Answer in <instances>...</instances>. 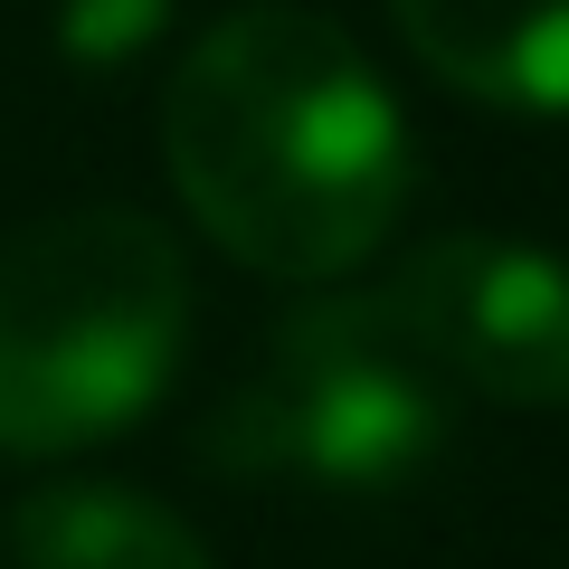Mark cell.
<instances>
[{"label":"cell","instance_id":"obj_1","mask_svg":"<svg viewBox=\"0 0 569 569\" xmlns=\"http://www.w3.org/2000/svg\"><path fill=\"white\" fill-rule=\"evenodd\" d=\"M162 152L190 219L284 284L351 276L408 200V123L370 58L313 10H228L162 86Z\"/></svg>","mask_w":569,"mask_h":569},{"label":"cell","instance_id":"obj_2","mask_svg":"<svg viewBox=\"0 0 569 569\" xmlns=\"http://www.w3.org/2000/svg\"><path fill=\"white\" fill-rule=\"evenodd\" d=\"M190 276L162 219L58 209L0 247V456H77L162 399Z\"/></svg>","mask_w":569,"mask_h":569},{"label":"cell","instance_id":"obj_3","mask_svg":"<svg viewBox=\"0 0 569 569\" xmlns=\"http://www.w3.org/2000/svg\"><path fill=\"white\" fill-rule=\"evenodd\" d=\"M447 399L380 295H313L276 323L257 380L209 418V456L257 485L380 493L437 456Z\"/></svg>","mask_w":569,"mask_h":569},{"label":"cell","instance_id":"obj_4","mask_svg":"<svg viewBox=\"0 0 569 569\" xmlns=\"http://www.w3.org/2000/svg\"><path fill=\"white\" fill-rule=\"evenodd\" d=\"M437 380L503 408H569V266L522 238H437L380 284Z\"/></svg>","mask_w":569,"mask_h":569},{"label":"cell","instance_id":"obj_5","mask_svg":"<svg viewBox=\"0 0 569 569\" xmlns=\"http://www.w3.org/2000/svg\"><path fill=\"white\" fill-rule=\"evenodd\" d=\"M447 86L512 114H569V0H389Z\"/></svg>","mask_w":569,"mask_h":569},{"label":"cell","instance_id":"obj_6","mask_svg":"<svg viewBox=\"0 0 569 569\" xmlns=\"http://www.w3.org/2000/svg\"><path fill=\"white\" fill-rule=\"evenodd\" d=\"M10 541H20V569H209L181 512L123 485H39Z\"/></svg>","mask_w":569,"mask_h":569}]
</instances>
